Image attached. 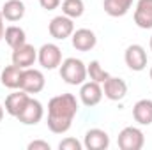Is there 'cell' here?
Masks as SVG:
<instances>
[{
  "label": "cell",
  "mask_w": 152,
  "mask_h": 150,
  "mask_svg": "<svg viewBox=\"0 0 152 150\" xmlns=\"http://www.w3.org/2000/svg\"><path fill=\"white\" fill-rule=\"evenodd\" d=\"M78 113V101L73 94H60L48 103V129L55 134H64L71 129Z\"/></svg>",
  "instance_id": "6da1fadb"
},
{
  "label": "cell",
  "mask_w": 152,
  "mask_h": 150,
  "mask_svg": "<svg viewBox=\"0 0 152 150\" xmlns=\"http://www.w3.org/2000/svg\"><path fill=\"white\" fill-rule=\"evenodd\" d=\"M60 78L67 83V85H81L87 81V66L83 60L69 57L66 60H62L60 64Z\"/></svg>",
  "instance_id": "7a4b0ae2"
},
{
  "label": "cell",
  "mask_w": 152,
  "mask_h": 150,
  "mask_svg": "<svg viewBox=\"0 0 152 150\" xmlns=\"http://www.w3.org/2000/svg\"><path fill=\"white\" fill-rule=\"evenodd\" d=\"M117 143H118L120 150H142L145 145V136H143L142 129L129 125L118 133Z\"/></svg>",
  "instance_id": "3957f363"
},
{
  "label": "cell",
  "mask_w": 152,
  "mask_h": 150,
  "mask_svg": "<svg viewBox=\"0 0 152 150\" xmlns=\"http://www.w3.org/2000/svg\"><path fill=\"white\" fill-rule=\"evenodd\" d=\"M37 62L41 64L42 69L53 71L57 67H60L62 64V50L53 44V42H46L37 50Z\"/></svg>",
  "instance_id": "277c9868"
},
{
  "label": "cell",
  "mask_w": 152,
  "mask_h": 150,
  "mask_svg": "<svg viewBox=\"0 0 152 150\" xmlns=\"http://www.w3.org/2000/svg\"><path fill=\"white\" fill-rule=\"evenodd\" d=\"M46 85L44 74L39 69H32L27 67L21 71V78H20V88L25 90L27 94H39Z\"/></svg>",
  "instance_id": "5b68a950"
},
{
  "label": "cell",
  "mask_w": 152,
  "mask_h": 150,
  "mask_svg": "<svg viewBox=\"0 0 152 150\" xmlns=\"http://www.w3.org/2000/svg\"><path fill=\"white\" fill-rule=\"evenodd\" d=\"M48 32L50 36L57 41H64V39L71 37L73 32H75V23H73V18L66 16V14H60V16H55L50 25H48Z\"/></svg>",
  "instance_id": "8992f818"
},
{
  "label": "cell",
  "mask_w": 152,
  "mask_h": 150,
  "mask_svg": "<svg viewBox=\"0 0 152 150\" xmlns=\"http://www.w3.org/2000/svg\"><path fill=\"white\" fill-rule=\"evenodd\" d=\"M124 60H126V66L131 71L140 73L147 67V51L142 44H131V46L126 48Z\"/></svg>",
  "instance_id": "52a82bcc"
},
{
  "label": "cell",
  "mask_w": 152,
  "mask_h": 150,
  "mask_svg": "<svg viewBox=\"0 0 152 150\" xmlns=\"http://www.w3.org/2000/svg\"><path fill=\"white\" fill-rule=\"evenodd\" d=\"M42 117H44V108H42V104L39 103L37 99L30 97V99L27 101L25 108L20 111V115H18L16 118H18L21 124H25V125H36V124H39V122L42 120Z\"/></svg>",
  "instance_id": "ba28073f"
},
{
  "label": "cell",
  "mask_w": 152,
  "mask_h": 150,
  "mask_svg": "<svg viewBox=\"0 0 152 150\" xmlns=\"http://www.w3.org/2000/svg\"><path fill=\"white\" fill-rule=\"evenodd\" d=\"M103 87H101V83H96V81H85V83H81V88H80V101L85 104V106H88V108H92V106H97L99 103H101V99H103Z\"/></svg>",
  "instance_id": "9c48e42d"
},
{
  "label": "cell",
  "mask_w": 152,
  "mask_h": 150,
  "mask_svg": "<svg viewBox=\"0 0 152 150\" xmlns=\"http://www.w3.org/2000/svg\"><path fill=\"white\" fill-rule=\"evenodd\" d=\"M11 58H12L14 66L21 67V69H27V67H32L36 64V60H37V50L32 44L25 42L20 48L12 50V57Z\"/></svg>",
  "instance_id": "30bf717a"
},
{
  "label": "cell",
  "mask_w": 152,
  "mask_h": 150,
  "mask_svg": "<svg viewBox=\"0 0 152 150\" xmlns=\"http://www.w3.org/2000/svg\"><path fill=\"white\" fill-rule=\"evenodd\" d=\"M83 147L87 150H106L110 147V136L103 129H88L83 138Z\"/></svg>",
  "instance_id": "8fae6325"
},
{
  "label": "cell",
  "mask_w": 152,
  "mask_h": 150,
  "mask_svg": "<svg viewBox=\"0 0 152 150\" xmlns=\"http://www.w3.org/2000/svg\"><path fill=\"white\" fill-rule=\"evenodd\" d=\"M103 94L106 99L110 101H122L127 95V83L122 78H115L110 76L104 83H103Z\"/></svg>",
  "instance_id": "7c38bea8"
},
{
  "label": "cell",
  "mask_w": 152,
  "mask_h": 150,
  "mask_svg": "<svg viewBox=\"0 0 152 150\" xmlns=\"http://www.w3.org/2000/svg\"><path fill=\"white\" fill-rule=\"evenodd\" d=\"M71 42H73V48L78 51H90L97 44V37L90 28H78L71 36Z\"/></svg>",
  "instance_id": "4fadbf2b"
},
{
  "label": "cell",
  "mask_w": 152,
  "mask_h": 150,
  "mask_svg": "<svg viewBox=\"0 0 152 150\" xmlns=\"http://www.w3.org/2000/svg\"><path fill=\"white\" fill-rule=\"evenodd\" d=\"M134 23L143 30L152 28V0H138L136 2Z\"/></svg>",
  "instance_id": "5bb4252c"
},
{
  "label": "cell",
  "mask_w": 152,
  "mask_h": 150,
  "mask_svg": "<svg viewBox=\"0 0 152 150\" xmlns=\"http://www.w3.org/2000/svg\"><path fill=\"white\" fill-rule=\"evenodd\" d=\"M28 99H30V94H27L25 90L20 88V92H12V94H9L5 97L4 108H5V111L9 113L11 117H18L20 111L25 108V104H27Z\"/></svg>",
  "instance_id": "9a60e30c"
},
{
  "label": "cell",
  "mask_w": 152,
  "mask_h": 150,
  "mask_svg": "<svg viewBox=\"0 0 152 150\" xmlns=\"http://www.w3.org/2000/svg\"><path fill=\"white\" fill-rule=\"evenodd\" d=\"M133 118L140 125H151L152 124V101L151 99H140L133 106Z\"/></svg>",
  "instance_id": "2e32d148"
},
{
  "label": "cell",
  "mask_w": 152,
  "mask_h": 150,
  "mask_svg": "<svg viewBox=\"0 0 152 150\" xmlns=\"http://www.w3.org/2000/svg\"><path fill=\"white\" fill-rule=\"evenodd\" d=\"M2 16L4 20L7 21H20L23 16H25V4L21 0H7L4 5H2Z\"/></svg>",
  "instance_id": "e0dca14e"
},
{
  "label": "cell",
  "mask_w": 152,
  "mask_h": 150,
  "mask_svg": "<svg viewBox=\"0 0 152 150\" xmlns=\"http://www.w3.org/2000/svg\"><path fill=\"white\" fill-rule=\"evenodd\" d=\"M21 71H23V69H21V67H18V66H14V64L7 66V67L0 73V81H2V85H4L5 88H11V90L20 88Z\"/></svg>",
  "instance_id": "ac0fdd59"
},
{
  "label": "cell",
  "mask_w": 152,
  "mask_h": 150,
  "mask_svg": "<svg viewBox=\"0 0 152 150\" xmlns=\"http://www.w3.org/2000/svg\"><path fill=\"white\" fill-rule=\"evenodd\" d=\"M133 5V0H104L103 2V7H104V12L112 18H120V16H126L129 12Z\"/></svg>",
  "instance_id": "d6986e66"
},
{
  "label": "cell",
  "mask_w": 152,
  "mask_h": 150,
  "mask_svg": "<svg viewBox=\"0 0 152 150\" xmlns=\"http://www.w3.org/2000/svg\"><path fill=\"white\" fill-rule=\"evenodd\" d=\"M4 39H5V42H7V46H9L11 50H16V48H20L21 44L27 42V34H25V30H23L21 27L11 25V27L5 28Z\"/></svg>",
  "instance_id": "ffe728a7"
},
{
  "label": "cell",
  "mask_w": 152,
  "mask_h": 150,
  "mask_svg": "<svg viewBox=\"0 0 152 150\" xmlns=\"http://www.w3.org/2000/svg\"><path fill=\"white\" fill-rule=\"evenodd\" d=\"M85 12V4L83 0H64L62 2V14L69 16V18H80Z\"/></svg>",
  "instance_id": "44dd1931"
},
{
  "label": "cell",
  "mask_w": 152,
  "mask_h": 150,
  "mask_svg": "<svg viewBox=\"0 0 152 150\" xmlns=\"http://www.w3.org/2000/svg\"><path fill=\"white\" fill-rule=\"evenodd\" d=\"M87 76H88L92 81L101 83V85L110 78L108 71H104V69H103V66L99 64V60H92V62L87 66Z\"/></svg>",
  "instance_id": "7402d4cb"
},
{
  "label": "cell",
  "mask_w": 152,
  "mask_h": 150,
  "mask_svg": "<svg viewBox=\"0 0 152 150\" xmlns=\"http://www.w3.org/2000/svg\"><path fill=\"white\" fill-rule=\"evenodd\" d=\"M81 149H83V143L78 141L76 138H64L58 143V150H81Z\"/></svg>",
  "instance_id": "603a6c76"
},
{
  "label": "cell",
  "mask_w": 152,
  "mask_h": 150,
  "mask_svg": "<svg viewBox=\"0 0 152 150\" xmlns=\"http://www.w3.org/2000/svg\"><path fill=\"white\" fill-rule=\"evenodd\" d=\"M28 150H51L50 147V143L48 141H42V140H34V141H30L28 143Z\"/></svg>",
  "instance_id": "cb8c5ba5"
},
{
  "label": "cell",
  "mask_w": 152,
  "mask_h": 150,
  "mask_svg": "<svg viewBox=\"0 0 152 150\" xmlns=\"http://www.w3.org/2000/svg\"><path fill=\"white\" fill-rule=\"evenodd\" d=\"M39 4H41L42 9H46V11H53V9H57V7L60 5V0H39Z\"/></svg>",
  "instance_id": "d4e9b609"
},
{
  "label": "cell",
  "mask_w": 152,
  "mask_h": 150,
  "mask_svg": "<svg viewBox=\"0 0 152 150\" xmlns=\"http://www.w3.org/2000/svg\"><path fill=\"white\" fill-rule=\"evenodd\" d=\"M4 32H5V27H4V16H2V11H0V41L4 39Z\"/></svg>",
  "instance_id": "484cf974"
},
{
  "label": "cell",
  "mask_w": 152,
  "mask_h": 150,
  "mask_svg": "<svg viewBox=\"0 0 152 150\" xmlns=\"http://www.w3.org/2000/svg\"><path fill=\"white\" fill-rule=\"evenodd\" d=\"M4 113H5V108H4V104H0V122L4 120Z\"/></svg>",
  "instance_id": "4316f807"
},
{
  "label": "cell",
  "mask_w": 152,
  "mask_h": 150,
  "mask_svg": "<svg viewBox=\"0 0 152 150\" xmlns=\"http://www.w3.org/2000/svg\"><path fill=\"white\" fill-rule=\"evenodd\" d=\"M151 51H152V36H151Z\"/></svg>",
  "instance_id": "83f0119b"
},
{
  "label": "cell",
  "mask_w": 152,
  "mask_h": 150,
  "mask_svg": "<svg viewBox=\"0 0 152 150\" xmlns=\"http://www.w3.org/2000/svg\"><path fill=\"white\" fill-rule=\"evenodd\" d=\"M151 79H152V67H151Z\"/></svg>",
  "instance_id": "f1b7e54d"
}]
</instances>
